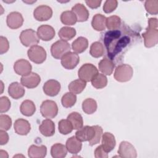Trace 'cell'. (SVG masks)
I'll list each match as a JSON object with an SVG mask.
<instances>
[{
  "label": "cell",
  "mask_w": 158,
  "mask_h": 158,
  "mask_svg": "<svg viewBox=\"0 0 158 158\" xmlns=\"http://www.w3.org/2000/svg\"><path fill=\"white\" fill-rule=\"evenodd\" d=\"M58 129L62 135H68L73 130L72 123L68 119H62L59 122Z\"/></svg>",
  "instance_id": "39"
},
{
  "label": "cell",
  "mask_w": 158,
  "mask_h": 158,
  "mask_svg": "<svg viewBox=\"0 0 158 158\" xmlns=\"http://www.w3.org/2000/svg\"><path fill=\"white\" fill-rule=\"evenodd\" d=\"M116 144L115 136L109 132H105L102 135V146L108 153L112 151Z\"/></svg>",
  "instance_id": "22"
},
{
  "label": "cell",
  "mask_w": 158,
  "mask_h": 158,
  "mask_svg": "<svg viewBox=\"0 0 158 158\" xmlns=\"http://www.w3.org/2000/svg\"><path fill=\"white\" fill-rule=\"evenodd\" d=\"M9 141V135L5 130H0V144L4 145Z\"/></svg>",
  "instance_id": "47"
},
{
  "label": "cell",
  "mask_w": 158,
  "mask_h": 158,
  "mask_svg": "<svg viewBox=\"0 0 158 158\" xmlns=\"http://www.w3.org/2000/svg\"><path fill=\"white\" fill-rule=\"evenodd\" d=\"M58 35L61 40L67 41L74 38L76 35V30L72 27H64L60 29Z\"/></svg>",
  "instance_id": "32"
},
{
  "label": "cell",
  "mask_w": 158,
  "mask_h": 158,
  "mask_svg": "<svg viewBox=\"0 0 158 158\" xmlns=\"http://www.w3.org/2000/svg\"><path fill=\"white\" fill-rule=\"evenodd\" d=\"M133 33L131 29L122 28L120 30H109L104 36V43L109 59L113 60L123 53V50L132 40Z\"/></svg>",
  "instance_id": "1"
},
{
  "label": "cell",
  "mask_w": 158,
  "mask_h": 158,
  "mask_svg": "<svg viewBox=\"0 0 158 158\" xmlns=\"http://www.w3.org/2000/svg\"><path fill=\"white\" fill-rule=\"evenodd\" d=\"M14 128L17 134L27 135L31 130V125L28 120L23 118H19L15 121Z\"/></svg>",
  "instance_id": "18"
},
{
  "label": "cell",
  "mask_w": 158,
  "mask_h": 158,
  "mask_svg": "<svg viewBox=\"0 0 158 158\" xmlns=\"http://www.w3.org/2000/svg\"><path fill=\"white\" fill-rule=\"evenodd\" d=\"M82 109L87 114H92L97 109V102L92 98H87L82 102Z\"/></svg>",
  "instance_id": "33"
},
{
  "label": "cell",
  "mask_w": 158,
  "mask_h": 158,
  "mask_svg": "<svg viewBox=\"0 0 158 158\" xmlns=\"http://www.w3.org/2000/svg\"><path fill=\"white\" fill-rule=\"evenodd\" d=\"M94 156L96 158H107V152L103 149L102 145L98 146L94 151Z\"/></svg>",
  "instance_id": "46"
},
{
  "label": "cell",
  "mask_w": 158,
  "mask_h": 158,
  "mask_svg": "<svg viewBox=\"0 0 158 158\" xmlns=\"http://www.w3.org/2000/svg\"><path fill=\"white\" fill-rule=\"evenodd\" d=\"M52 15V9L46 5L39 6L33 11V16L38 21H46L51 19Z\"/></svg>",
  "instance_id": "11"
},
{
  "label": "cell",
  "mask_w": 158,
  "mask_h": 158,
  "mask_svg": "<svg viewBox=\"0 0 158 158\" xmlns=\"http://www.w3.org/2000/svg\"><path fill=\"white\" fill-rule=\"evenodd\" d=\"M40 112L42 116L46 118H54L58 113L57 105L54 101L46 100L40 106Z\"/></svg>",
  "instance_id": "8"
},
{
  "label": "cell",
  "mask_w": 158,
  "mask_h": 158,
  "mask_svg": "<svg viewBox=\"0 0 158 158\" xmlns=\"http://www.w3.org/2000/svg\"><path fill=\"white\" fill-rule=\"evenodd\" d=\"M146 11L152 15H156L158 13V1L149 0L146 1L144 3Z\"/></svg>",
  "instance_id": "40"
},
{
  "label": "cell",
  "mask_w": 158,
  "mask_h": 158,
  "mask_svg": "<svg viewBox=\"0 0 158 158\" xmlns=\"http://www.w3.org/2000/svg\"><path fill=\"white\" fill-rule=\"evenodd\" d=\"M106 17L101 14H97L94 15L91 21L92 27L96 31H101L105 30Z\"/></svg>",
  "instance_id": "26"
},
{
  "label": "cell",
  "mask_w": 158,
  "mask_h": 158,
  "mask_svg": "<svg viewBox=\"0 0 158 158\" xmlns=\"http://www.w3.org/2000/svg\"><path fill=\"white\" fill-rule=\"evenodd\" d=\"M70 50V44L64 40H60L54 43L51 47L52 56L56 59H60L62 57Z\"/></svg>",
  "instance_id": "4"
},
{
  "label": "cell",
  "mask_w": 158,
  "mask_h": 158,
  "mask_svg": "<svg viewBox=\"0 0 158 158\" xmlns=\"http://www.w3.org/2000/svg\"><path fill=\"white\" fill-rule=\"evenodd\" d=\"M121 19L117 15H112L106 19V26L110 30H117L121 25Z\"/></svg>",
  "instance_id": "38"
},
{
  "label": "cell",
  "mask_w": 158,
  "mask_h": 158,
  "mask_svg": "<svg viewBox=\"0 0 158 158\" xmlns=\"http://www.w3.org/2000/svg\"><path fill=\"white\" fill-rule=\"evenodd\" d=\"M96 129V134L94 137L90 140L89 142V144L90 146H94L99 143L100 139L102 135V128L99 125H94Z\"/></svg>",
  "instance_id": "43"
},
{
  "label": "cell",
  "mask_w": 158,
  "mask_h": 158,
  "mask_svg": "<svg viewBox=\"0 0 158 158\" xmlns=\"http://www.w3.org/2000/svg\"><path fill=\"white\" fill-rule=\"evenodd\" d=\"M47 153V148L44 145H31L28 149V155L30 158H43Z\"/></svg>",
  "instance_id": "24"
},
{
  "label": "cell",
  "mask_w": 158,
  "mask_h": 158,
  "mask_svg": "<svg viewBox=\"0 0 158 158\" xmlns=\"http://www.w3.org/2000/svg\"><path fill=\"white\" fill-rule=\"evenodd\" d=\"M28 57L33 62L40 64L44 62L46 59V52L40 46L35 45L31 46L27 51Z\"/></svg>",
  "instance_id": "5"
},
{
  "label": "cell",
  "mask_w": 158,
  "mask_h": 158,
  "mask_svg": "<svg viewBox=\"0 0 158 158\" xmlns=\"http://www.w3.org/2000/svg\"><path fill=\"white\" fill-rule=\"evenodd\" d=\"M72 11L75 14L78 22L86 21L89 17V12L86 7L81 4H76L72 8Z\"/></svg>",
  "instance_id": "19"
},
{
  "label": "cell",
  "mask_w": 158,
  "mask_h": 158,
  "mask_svg": "<svg viewBox=\"0 0 158 158\" xmlns=\"http://www.w3.org/2000/svg\"><path fill=\"white\" fill-rule=\"evenodd\" d=\"M101 2H102L101 1H91V0L85 1L88 6H89L91 9H96L99 7L101 4Z\"/></svg>",
  "instance_id": "48"
},
{
  "label": "cell",
  "mask_w": 158,
  "mask_h": 158,
  "mask_svg": "<svg viewBox=\"0 0 158 158\" xmlns=\"http://www.w3.org/2000/svg\"><path fill=\"white\" fill-rule=\"evenodd\" d=\"M98 67L99 70H100L102 74L110 75L115 68V64L112 60L105 57L100 60L98 64Z\"/></svg>",
  "instance_id": "25"
},
{
  "label": "cell",
  "mask_w": 158,
  "mask_h": 158,
  "mask_svg": "<svg viewBox=\"0 0 158 158\" xmlns=\"http://www.w3.org/2000/svg\"><path fill=\"white\" fill-rule=\"evenodd\" d=\"M65 147L67 151L73 154H76L78 153L82 148V143L80 140H79L76 136H72L69 138L65 144Z\"/></svg>",
  "instance_id": "23"
},
{
  "label": "cell",
  "mask_w": 158,
  "mask_h": 158,
  "mask_svg": "<svg viewBox=\"0 0 158 158\" xmlns=\"http://www.w3.org/2000/svg\"><path fill=\"white\" fill-rule=\"evenodd\" d=\"M67 119L72 123L74 130H78L83 127V120L80 114L77 112H73L67 116Z\"/></svg>",
  "instance_id": "30"
},
{
  "label": "cell",
  "mask_w": 158,
  "mask_h": 158,
  "mask_svg": "<svg viewBox=\"0 0 158 158\" xmlns=\"http://www.w3.org/2000/svg\"><path fill=\"white\" fill-rule=\"evenodd\" d=\"M88 46V40L83 36L77 38L72 44V48L75 53H81L84 52Z\"/></svg>",
  "instance_id": "27"
},
{
  "label": "cell",
  "mask_w": 158,
  "mask_h": 158,
  "mask_svg": "<svg viewBox=\"0 0 158 158\" xmlns=\"http://www.w3.org/2000/svg\"><path fill=\"white\" fill-rule=\"evenodd\" d=\"M67 150L64 144L61 143H56L51 148V154L54 158H63L67 155Z\"/></svg>",
  "instance_id": "29"
},
{
  "label": "cell",
  "mask_w": 158,
  "mask_h": 158,
  "mask_svg": "<svg viewBox=\"0 0 158 158\" xmlns=\"http://www.w3.org/2000/svg\"><path fill=\"white\" fill-rule=\"evenodd\" d=\"M60 20L63 24L67 25H73L77 22L75 14L69 10L64 11L61 14Z\"/></svg>",
  "instance_id": "34"
},
{
  "label": "cell",
  "mask_w": 158,
  "mask_h": 158,
  "mask_svg": "<svg viewBox=\"0 0 158 158\" xmlns=\"http://www.w3.org/2000/svg\"><path fill=\"white\" fill-rule=\"evenodd\" d=\"M98 73V70L92 64H83L78 71L79 78L85 82L91 81Z\"/></svg>",
  "instance_id": "7"
},
{
  "label": "cell",
  "mask_w": 158,
  "mask_h": 158,
  "mask_svg": "<svg viewBox=\"0 0 158 158\" xmlns=\"http://www.w3.org/2000/svg\"><path fill=\"white\" fill-rule=\"evenodd\" d=\"M144 38V46L146 48H152L158 42L157 20L156 18H150L148 20V26L146 31L142 34Z\"/></svg>",
  "instance_id": "2"
},
{
  "label": "cell",
  "mask_w": 158,
  "mask_h": 158,
  "mask_svg": "<svg viewBox=\"0 0 158 158\" xmlns=\"http://www.w3.org/2000/svg\"><path fill=\"white\" fill-rule=\"evenodd\" d=\"M37 35L40 40L48 41L55 36L56 32L52 27L48 25H42L38 28Z\"/></svg>",
  "instance_id": "17"
},
{
  "label": "cell",
  "mask_w": 158,
  "mask_h": 158,
  "mask_svg": "<svg viewBox=\"0 0 158 158\" xmlns=\"http://www.w3.org/2000/svg\"><path fill=\"white\" fill-rule=\"evenodd\" d=\"M94 126H85L78 129L75 133V136L81 141H89L95 136Z\"/></svg>",
  "instance_id": "12"
},
{
  "label": "cell",
  "mask_w": 158,
  "mask_h": 158,
  "mask_svg": "<svg viewBox=\"0 0 158 158\" xmlns=\"http://www.w3.org/2000/svg\"><path fill=\"white\" fill-rule=\"evenodd\" d=\"M39 130L44 136H52L55 133V124L51 119H45L40 125Z\"/></svg>",
  "instance_id": "21"
},
{
  "label": "cell",
  "mask_w": 158,
  "mask_h": 158,
  "mask_svg": "<svg viewBox=\"0 0 158 158\" xmlns=\"http://www.w3.org/2000/svg\"><path fill=\"white\" fill-rule=\"evenodd\" d=\"M9 48V43L7 39L2 36L0 37V53L3 54L6 53Z\"/></svg>",
  "instance_id": "45"
},
{
  "label": "cell",
  "mask_w": 158,
  "mask_h": 158,
  "mask_svg": "<svg viewBox=\"0 0 158 158\" xmlns=\"http://www.w3.org/2000/svg\"><path fill=\"white\" fill-rule=\"evenodd\" d=\"M92 86L97 89H101L106 86L107 84V78L106 76L102 73H98L92 79Z\"/></svg>",
  "instance_id": "35"
},
{
  "label": "cell",
  "mask_w": 158,
  "mask_h": 158,
  "mask_svg": "<svg viewBox=\"0 0 158 158\" xmlns=\"http://www.w3.org/2000/svg\"><path fill=\"white\" fill-rule=\"evenodd\" d=\"M44 94L49 96H55L58 94L60 90V84L56 80H48L43 86Z\"/></svg>",
  "instance_id": "16"
},
{
  "label": "cell",
  "mask_w": 158,
  "mask_h": 158,
  "mask_svg": "<svg viewBox=\"0 0 158 158\" xmlns=\"http://www.w3.org/2000/svg\"><path fill=\"white\" fill-rule=\"evenodd\" d=\"M21 84L28 88H34L38 86L41 81V78L38 74L31 72L29 74L22 76L20 79Z\"/></svg>",
  "instance_id": "14"
},
{
  "label": "cell",
  "mask_w": 158,
  "mask_h": 158,
  "mask_svg": "<svg viewBox=\"0 0 158 158\" xmlns=\"http://www.w3.org/2000/svg\"><path fill=\"white\" fill-rule=\"evenodd\" d=\"M133 70L128 64H120L118 65L114 72V78L119 82L130 81L133 77Z\"/></svg>",
  "instance_id": "3"
},
{
  "label": "cell",
  "mask_w": 158,
  "mask_h": 158,
  "mask_svg": "<svg viewBox=\"0 0 158 158\" xmlns=\"http://www.w3.org/2000/svg\"><path fill=\"white\" fill-rule=\"evenodd\" d=\"M19 38L21 43L26 47H31L38 44L40 39L37 33L32 29H26L22 31Z\"/></svg>",
  "instance_id": "6"
},
{
  "label": "cell",
  "mask_w": 158,
  "mask_h": 158,
  "mask_svg": "<svg viewBox=\"0 0 158 158\" xmlns=\"http://www.w3.org/2000/svg\"><path fill=\"white\" fill-rule=\"evenodd\" d=\"M77 101V96L75 94L68 92L64 94L61 99V102L62 106L65 108L71 107L75 105Z\"/></svg>",
  "instance_id": "37"
},
{
  "label": "cell",
  "mask_w": 158,
  "mask_h": 158,
  "mask_svg": "<svg viewBox=\"0 0 158 158\" xmlns=\"http://www.w3.org/2000/svg\"><path fill=\"white\" fill-rule=\"evenodd\" d=\"M31 69L32 66L31 64L23 59L17 60L14 64V70L19 75H27L31 72Z\"/></svg>",
  "instance_id": "13"
},
{
  "label": "cell",
  "mask_w": 158,
  "mask_h": 158,
  "mask_svg": "<svg viewBox=\"0 0 158 158\" xmlns=\"http://www.w3.org/2000/svg\"><path fill=\"white\" fill-rule=\"evenodd\" d=\"M20 110L23 115L30 117L35 114L36 111V106L32 101L27 99L22 102L20 107Z\"/></svg>",
  "instance_id": "28"
},
{
  "label": "cell",
  "mask_w": 158,
  "mask_h": 158,
  "mask_svg": "<svg viewBox=\"0 0 158 158\" xmlns=\"http://www.w3.org/2000/svg\"><path fill=\"white\" fill-rule=\"evenodd\" d=\"M60 59L62 65L68 70L73 69L80 62L79 56L77 53L70 51L65 54Z\"/></svg>",
  "instance_id": "9"
},
{
  "label": "cell",
  "mask_w": 158,
  "mask_h": 158,
  "mask_svg": "<svg viewBox=\"0 0 158 158\" xmlns=\"http://www.w3.org/2000/svg\"><path fill=\"white\" fill-rule=\"evenodd\" d=\"M6 22L10 28L17 29L23 25V18L20 12H12L7 15Z\"/></svg>",
  "instance_id": "15"
},
{
  "label": "cell",
  "mask_w": 158,
  "mask_h": 158,
  "mask_svg": "<svg viewBox=\"0 0 158 158\" xmlns=\"http://www.w3.org/2000/svg\"><path fill=\"white\" fill-rule=\"evenodd\" d=\"M12 125L11 118L6 114H1L0 115V128L2 130H9Z\"/></svg>",
  "instance_id": "41"
},
{
  "label": "cell",
  "mask_w": 158,
  "mask_h": 158,
  "mask_svg": "<svg viewBox=\"0 0 158 158\" xmlns=\"http://www.w3.org/2000/svg\"><path fill=\"white\" fill-rule=\"evenodd\" d=\"M25 93V91L23 85L18 82H13L8 87V93L13 99H18L22 98Z\"/></svg>",
  "instance_id": "20"
},
{
  "label": "cell",
  "mask_w": 158,
  "mask_h": 158,
  "mask_svg": "<svg viewBox=\"0 0 158 158\" xmlns=\"http://www.w3.org/2000/svg\"><path fill=\"white\" fill-rule=\"evenodd\" d=\"M117 5H118V2L115 0L106 1L103 6V10L104 12L107 14L110 13L117 8Z\"/></svg>",
  "instance_id": "42"
},
{
  "label": "cell",
  "mask_w": 158,
  "mask_h": 158,
  "mask_svg": "<svg viewBox=\"0 0 158 158\" xmlns=\"http://www.w3.org/2000/svg\"><path fill=\"white\" fill-rule=\"evenodd\" d=\"M10 107V101L6 96L0 98V112L4 113L7 112Z\"/></svg>",
  "instance_id": "44"
},
{
  "label": "cell",
  "mask_w": 158,
  "mask_h": 158,
  "mask_svg": "<svg viewBox=\"0 0 158 158\" xmlns=\"http://www.w3.org/2000/svg\"><path fill=\"white\" fill-rule=\"evenodd\" d=\"M118 154L119 157L123 158H135L137 152L135 147L128 141H122L119 145Z\"/></svg>",
  "instance_id": "10"
},
{
  "label": "cell",
  "mask_w": 158,
  "mask_h": 158,
  "mask_svg": "<svg viewBox=\"0 0 158 158\" xmlns=\"http://www.w3.org/2000/svg\"><path fill=\"white\" fill-rule=\"evenodd\" d=\"M86 85V82L81 80V79H77L70 82L68 87L71 93L75 94H78L81 93L84 90Z\"/></svg>",
  "instance_id": "31"
},
{
  "label": "cell",
  "mask_w": 158,
  "mask_h": 158,
  "mask_svg": "<svg viewBox=\"0 0 158 158\" xmlns=\"http://www.w3.org/2000/svg\"><path fill=\"white\" fill-rule=\"evenodd\" d=\"M104 49L102 44L99 41L94 42L91 44L89 49L91 56L95 58H98L104 54Z\"/></svg>",
  "instance_id": "36"
}]
</instances>
